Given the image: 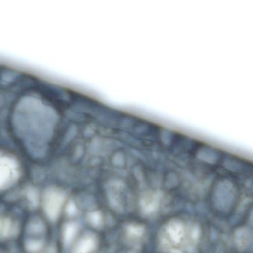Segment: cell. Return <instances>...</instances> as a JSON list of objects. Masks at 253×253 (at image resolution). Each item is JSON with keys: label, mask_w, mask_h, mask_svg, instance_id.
I'll return each instance as SVG.
<instances>
[{"label": "cell", "mask_w": 253, "mask_h": 253, "mask_svg": "<svg viewBox=\"0 0 253 253\" xmlns=\"http://www.w3.org/2000/svg\"><path fill=\"white\" fill-rule=\"evenodd\" d=\"M16 173L15 162L8 158H0V182L12 179Z\"/></svg>", "instance_id": "cell-1"}]
</instances>
